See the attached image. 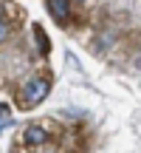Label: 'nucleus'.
<instances>
[{"mask_svg": "<svg viewBox=\"0 0 141 153\" xmlns=\"http://www.w3.org/2000/svg\"><path fill=\"white\" fill-rule=\"evenodd\" d=\"M6 119H11V111H9V105H0V125H3Z\"/></svg>", "mask_w": 141, "mask_h": 153, "instance_id": "nucleus-5", "label": "nucleus"}, {"mask_svg": "<svg viewBox=\"0 0 141 153\" xmlns=\"http://www.w3.org/2000/svg\"><path fill=\"white\" fill-rule=\"evenodd\" d=\"M23 142L26 145H45L48 142V131L40 128V125H28L26 133H23Z\"/></svg>", "mask_w": 141, "mask_h": 153, "instance_id": "nucleus-3", "label": "nucleus"}, {"mask_svg": "<svg viewBox=\"0 0 141 153\" xmlns=\"http://www.w3.org/2000/svg\"><path fill=\"white\" fill-rule=\"evenodd\" d=\"M3 40H9V26L0 20V43H3Z\"/></svg>", "mask_w": 141, "mask_h": 153, "instance_id": "nucleus-6", "label": "nucleus"}, {"mask_svg": "<svg viewBox=\"0 0 141 153\" xmlns=\"http://www.w3.org/2000/svg\"><path fill=\"white\" fill-rule=\"evenodd\" d=\"M48 91H51V82L45 79V76H34V79H28L26 88H23V105H26V108L40 105L45 97H48Z\"/></svg>", "mask_w": 141, "mask_h": 153, "instance_id": "nucleus-1", "label": "nucleus"}, {"mask_svg": "<svg viewBox=\"0 0 141 153\" xmlns=\"http://www.w3.org/2000/svg\"><path fill=\"white\" fill-rule=\"evenodd\" d=\"M34 31H37V43H40V51H43V54H48V40H45V31L43 28H34Z\"/></svg>", "mask_w": 141, "mask_h": 153, "instance_id": "nucleus-4", "label": "nucleus"}, {"mask_svg": "<svg viewBox=\"0 0 141 153\" xmlns=\"http://www.w3.org/2000/svg\"><path fill=\"white\" fill-rule=\"evenodd\" d=\"M48 11L57 23H68L70 17V0H48Z\"/></svg>", "mask_w": 141, "mask_h": 153, "instance_id": "nucleus-2", "label": "nucleus"}]
</instances>
